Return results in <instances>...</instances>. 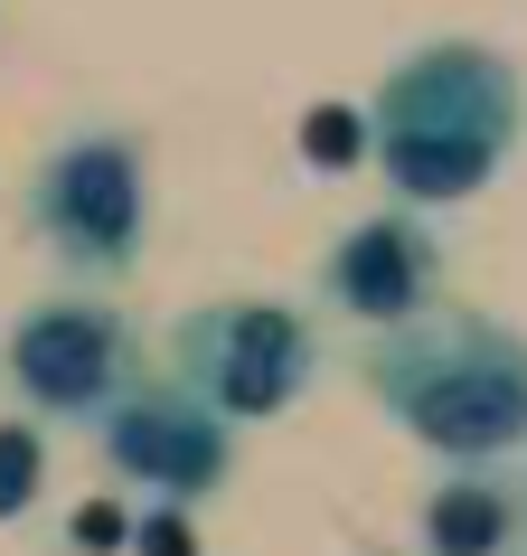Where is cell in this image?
Wrapping results in <instances>:
<instances>
[{
	"instance_id": "cell-1",
	"label": "cell",
	"mask_w": 527,
	"mask_h": 556,
	"mask_svg": "<svg viewBox=\"0 0 527 556\" xmlns=\"http://www.w3.org/2000/svg\"><path fill=\"white\" fill-rule=\"evenodd\" d=\"M527 132V86L518 66L480 48V38H434L377 76V104H368V151H377V179L396 189V207H462L480 199L509 151Z\"/></svg>"
},
{
	"instance_id": "cell-7",
	"label": "cell",
	"mask_w": 527,
	"mask_h": 556,
	"mask_svg": "<svg viewBox=\"0 0 527 556\" xmlns=\"http://www.w3.org/2000/svg\"><path fill=\"white\" fill-rule=\"evenodd\" d=\"M321 302L358 330H406L442 302V236L414 207H377L358 217L339 245L321 255Z\"/></svg>"
},
{
	"instance_id": "cell-4",
	"label": "cell",
	"mask_w": 527,
	"mask_h": 556,
	"mask_svg": "<svg viewBox=\"0 0 527 556\" xmlns=\"http://www.w3.org/2000/svg\"><path fill=\"white\" fill-rule=\"evenodd\" d=\"M170 378L235 434L245 425H283L321 387V321L273 293L189 302L170 321Z\"/></svg>"
},
{
	"instance_id": "cell-3",
	"label": "cell",
	"mask_w": 527,
	"mask_h": 556,
	"mask_svg": "<svg viewBox=\"0 0 527 556\" xmlns=\"http://www.w3.org/2000/svg\"><path fill=\"white\" fill-rule=\"evenodd\" d=\"M29 236L66 274V293H114L151 255V151L123 123H66L29 161Z\"/></svg>"
},
{
	"instance_id": "cell-9",
	"label": "cell",
	"mask_w": 527,
	"mask_h": 556,
	"mask_svg": "<svg viewBox=\"0 0 527 556\" xmlns=\"http://www.w3.org/2000/svg\"><path fill=\"white\" fill-rule=\"evenodd\" d=\"M29 500H38V425L0 415V519H29Z\"/></svg>"
},
{
	"instance_id": "cell-5",
	"label": "cell",
	"mask_w": 527,
	"mask_h": 556,
	"mask_svg": "<svg viewBox=\"0 0 527 556\" xmlns=\"http://www.w3.org/2000/svg\"><path fill=\"white\" fill-rule=\"evenodd\" d=\"M142 378V330L104 293H48L0 330V387L29 425H104Z\"/></svg>"
},
{
	"instance_id": "cell-6",
	"label": "cell",
	"mask_w": 527,
	"mask_h": 556,
	"mask_svg": "<svg viewBox=\"0 0 527 556\" xmlns=\"http://www.w3.org/2000/svg\"><path fill=\"white\" fill-rule=\"evenodd\" d=\"M94 443H104V471L123 491H142L151 509H207L235 481V425H217L179 378H151V368L94 425Z\"/></svg>"
},
{
	"instance_id": "cell-8",
	"label": "cell",
	"mask_w": 527,
	"mask_h": 556,
	"mask_svg": "<svg viewBox=\"0 0 527 556\" xmlns=\"http://www.w3.org/2000/svg\"><path fill=\"white\" fill-rule=\"evenodd\" d=\"M414 547L424 556H527V491L499 481L490 463L442 471L414 509Z\"/></svg>"
},
{
	"instance_id": "cell-2",
	"label": "cell",
	"mask_w": 527,
	"mask_h": 556,
	"mask_svg": "<svg viewBox=\"0 0 527 556\" xmlns=\"http://www.w3.org/2000/svg\"><path fill=\"white\" fill-rule=\"evenodd\" d=\"M368 396L406 443L452 471L527 453V330L490 312H424L406 330H368Z\"/></svg>"
}]
</instances>
